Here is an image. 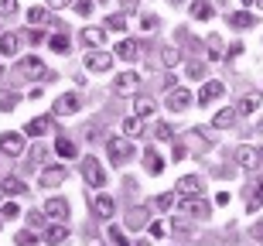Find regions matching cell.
Listing matches in <instances>:
<instances>
[{
  "mask_svg": "<svg viewBox=\"0 0 263 246\" xmlns=\"http://www.w3.org/2000/svg\"><path fill=\"white\" fill-rule=\"evenodd\" d=\"M256 150H260V161H263V147H256Z\"/></svg>",
  "mask_w": 263,
  "mask_h": 246,
  "instance_id": "cell-47",
  "label": "cell"
},
{
  "mask_svg": "<svg viewBox=\"0 0 263 246\" xmlns=\"http://www.w3.org/2000/svg\"><path fill=\"white\" fill-rule=\"evenodd\" d=\"M21 216V205L17 202H7V205H4V219H17Z\"/></svg>",
  "mask_w": 263,
  "mask_h": 246,
  "instance_id": "cell-37",
  "label": "cell"
},
{
  "mask_svg": "<svg viewBox=\"0 0 263 246\" xmlns=\"http://www.w3.org/2000/svg\"><path fill=\"white\" fill-rule=\"evenodd\" d=\"M117 59H123V62H134V59H140V45L137 41H120L117 45Z\"/></svg>",
  "mask_w": 263,
  "mask_h": 246,
  "instance_id": "cell-11",
  "label": "cell"
},
{
  "mask_svg": "<svg viewBox=\"0 0 263 246\" xmlns=\"http://www.w3.org/2000/svg\"><path fill=\"white\" fill-rule=\"evenodd\" d=\"M219 48H222V41H219V38L212 34V38H209V51H212L209 59H222V55H219Z\"/></svg>",
  "mask_w": 263,
  "mask_h": 246,
  "instance_id": "cell-39",
  "label": "cell"
},
{
  "mask_svg": "<svg viewBox=\"0 0 263 246\" xmlns=\"http://www.w3.org/2000/svg\"><path fill=\"white\" fill-rule=\"evenodd\" d=\"M256 4H260V10H263V0H256Z\"/></svg>",
  "mask_w": 263,
  "mask_h": 246,
  "instance_id": "cell-49",
  "label": "cell"
},
{
  "mask_svg": "<svg viewBox=\"0 0 263 246\" xmlns=\"http://www.w3.org/2000/svg\"><path fill=\"white\" fill-rule=\"evenodd\" d=\"M17 48H21L17 34H0V55H17Z\"/></svg>",
  "mask_w": 263,
  "mask_h": 246,
  "instance_id": "cell-18",
  "label": "cell"
},
{
  "mask_svg": "<svg viewBox=\"0 0 263 246\" xmlns=\"http://www.w3.org/2000/svg\"><path fill=\"white\" fill-rule=\"evenodd\" d=\"M233 120H236L233 109H219V113H215V120H212V127L215 130H226V127H233Z\"/></svg>",
  "mask_w": 263,
  "mask_h": 246,
  "instance_id": "cell-22",
  "label": "cell"
},
{
  "mask_svg": "<svg viewBox=\"0 0 263 246\" xmlns=\"http://www.w3.org/2000/svg\"><path fill=\"white\" fill-rule=\"evenodd\" d=\"M103 38H106V31H103V28H86V31H82V41H86L89 48H99Z\"/></svg>",
  "mask_w": 263,
  "mask_h": 246,
  "instance_id": "cell-16",
  "label": "cell"
},
{
  "mask_svg": "<svg viewBox=\"0 0 263 246\" xmlns=\"http://www.w3.org/2000/svg\"><path fill=\"white\" fill-rule=\"evenodd\" d=\"M0 154H7V158H17L24 154V134H0Z\"/></svg>",
  "mask_w": 263,
  "mask_h": 246,
  "instance_id": "cell-1",
  "label": "cell"
},
{
  "mask_svg": "<svg viewBox=\"0 0 263 246\" xmlns=\"http://www.w3.org/2000/svg\"><path fill=\"white\" fill-rule=\"evenodd\" d=\"M256 161H260V150H256V147H236V164L256 167Z\"/></svg>",
  "mask_w": 263,
  "mask_h": 246,
  "instance_id": "cell-12",
  "label": "cell"
},
{
  "mask_svg": "<svg viewBox=\"0 0 263 246\" xmlns=\"http://www.w3.org/2000/svg\"><path fill=\"white\" fill-rule=\"evenodd\" d=\"M76 109H79V96L68 92V96H59V103H55V117H72Z\"/></svg>",
  "mask_w": 263,
  "mask_h": 246,
  "instance_id": "cell-7",
  "label": "cell"
},
{
  "mask_svg": "<svg viewBox=\"0 0 263 246\" xmlns=\"http://www.w3.org/2000/svg\"><path fill=\"white\" fill-rule=\"evenodd\" d=\"M109 65H113V55H103V51H92L86 59V69L89 72H106Z\"/></svg>",
  "mask_w": 263,
  "mask_h": 246,
  "instance_id": "cell-8",
  "label": "cell"
},
{
  "mask_svg": "<svg viewBox=\"0 0 263 246\" xmlns=\"http://www.w3.org/2000/svg\"><path fill=\"white\" fill-rule=\"evenodd\" d=\"M4 192H10V195H24L28 188H24V181H21V178H7V181H4Z\"/></svg>",
  "mask_w": 263,
  "mask_h": 246,
  "instance_id": "cell-30",
  "label": "cell"
},
{
  "mask_svg": "<svg viewBox=\"0 0 263 246\" xmlns=\"http://www.w3.org/2000/svg\"><path fill=\"white\" fill-rule=\"evenodd\" d=\"M137 246H151V239H140V243H137Z\"/></svg>",
  "mask_w": 263,
  "mask_h": 246,
  "instance_id": "cell-46",
  "label": "cell"
},
{
  "mask_svg": "<svg viewBox=\"0 0 263 246\" xmlns=\"http://www.w3.org/2000/svg\"><path fill=\"white\" fill-rule=\"evenodd\" d=\"M109 239H113L117 246H130V243H127V236H123V229H117V226L109 229Z\"/></svg>",
  "mask_w": 263,
  "mask_h": 246,
  "instance_id": "cell-36",
  "label": "cell"
},
{
  "mask_svg": "<svg viewBox=\"0 0 263 246\" xmlns=\"http://www.w3.org/2000/svg\"><path fill=\"white\" fill-rule=\"evenodd\" d=\"M256 106H260V92H250V96H243V99H239V113H243V117L256 113Z\"/></svg>",
  "mask_w": 263,
  "mask_h": 246,
  "instance_id": "cell-20",
  "label": "cell"
},
{
  "mask_svg": "<svg viewBox=\"0 0 263 246\" xmlns=\"http://www.w3.org/2000/svg\"><path fill=\"white\" fill-rule=\"evenodd\" d=\"M82 175H86L89 185H96V188L106 185V171L96 164V158H86V161H82Z\"/></svg>",
  "mask_w": 263,
  "mask_h": 246,
  "instance_id": "cell-2",
  "label": "cell"
},
{
  "mask_svg": "<svg viewBox=\"0 0 263 246\" xmlns=\"http://www.w3.org/2000/svg\"><path fill=\"white\" fill-rule=\"evenodd\" d=\"M256 192H263V185H260V188H256Z\"/></svg>",
  "mask_w": 263,
  "mask_h": 246,
  "instance_id": "cell-50",
  "label": "cell"
},
{
  "mask_svg": "<svg viewBox=\"0 0 263 246\" xmlns=\"http://www.w3.org/2000/svg\"><path fill=\"white\" fill-rule=\"evenodd\" d=\"M222 92H226V86H222V82H205V86H202V92H198V103L205 106V103H212V99H219Z\"/></svg>",
  "mask_w": 263,
  "mask_h": 246,
  "instance_id": "cell-10",
  "label": "cell"
},
{
  "mask_svg": "<svg viewBox=\"0 0 263 246\" xmlns=\"http://www.w3.org/2000/svg\"><path fill=\"white\" fill-rule=\"evenodd\" d=\"M21 69L28 72V75H45V65H41V59H34V55L21 62Z\"/></svg>",
  "mask_w": 263,
  "mask_h": 246,
  "instance_id": "cell-26",
  "label": "cell"
},
{
  "mask_svg": "<svg viewBox=\"0 0 263 246\" xmlns=\"http://www.w3.org/2000/svg\"><path fill=\"white\" fill-rule=\"evenodd\" d=\"M157 28V17L154 14H144V31H154Z\"/></svg>",
  "mask_w": 263,
  "mask_h": 246,
  "instance_id": "cell-43",
  "label": "cell"
},
{
  "mask_svg": "<svg viewBox=\"0 0 263 246\" xmlns=\"http://www.w3.org/2000/svg\"><path fill=\"white\" fill-rule=\"evenodd\" d=\"M72 0H48V7H55V10H62V7H68Z\"/></svg>",
  "mask_w": 263,
  "mask_h": 246,
  "instance_id": "cell-45",
  "label": "cell"
},
{
  "mask_svg": "<svg viewBox=\"0 0 263 246\" xmlns=\"http://www.w3.org/2000/svg\"><path fill=\"white\" fill-rule=\"evenodd\" d=\"M10 106H17V92H4L0 96V109H10Z\"/></svg>",
  "mask_w": 263,
  "mask_h": 246,
  "instance_id": "cell-34",
  "label": "cell"
},
{
  "mask_svg": "<svg viewBox=\"0 0 263 246\" xmlns=\"http://www.w3.org/2000/svg\"><path fill=\"white\" fill-rule=\"evenodd\" d=\"M0 14H4V17L17 14V0H0Z\"/></svg>",
  "mask_w": 263,
  "mask_h": 246,
  "instance_id": "cell-33",
  "label": "cell"
},
{
  "mask_svg": "<svg viewBox=\"0 0 263 246\" xmlns=\"http://www.w3.org/2000/svg\"><path fill=\"white\" fill-rule=\"evenodd\" d=\"M164 233H167V226H164V222H154V226H151V236H154V239H161Z\"/></svg>",
  "mask_w": 263,
  "mask_h": 246,
  "instance_id": "cell-42",
  "label": "cell"
},
{
  "mask_svg": "<svg viewBox=\"0 0 263 246\" xmlns=\"http://www.w3.org/2000/svg\"><path fill=\"white\" fill-rule=\"evenodd\" d=\"M45 216L55 219V222L68 219V202H65V198H48V202H45Z\"/></svg>",
  "mask_w": 263,
  "mask_h": 246,
  "instance_id": "cell-4",
  "label": "cell"
},
{
  "mask_svg": "<svg viewBox=\"0 0 263 246\" xmlns=\"http://www.w3.org/2000/svg\"><path fill=\"white\" fill-rule=\"evenodd\" d=\"M178 209H181V212H195V216H209V202H202L198 195L178 198Z\"/></svg>",
  "mask_w": 263,
  "mask_h": 246,
  "instance_id": "cell-6",
  "label": "cell"
},
{
  "mask_svg": "<svg viewBox=\"0 0 263 246\" xmlns=\"http://www.w3.org/2000/svg\"><path fill=\"white\" fill-rule=\"evenodd\" d=\"M24 134H28V137H41V134H48V120H45V117L31 120L28 127H24Z\"/></svg>",
  "mask_w": 263,
  "mask_h": 246,
  "instance_id": "cell-23",
  "label": "cell"
},
{
  "mask_svg": "<svg viewBox=\"0 0 263 246\" xmlns=\"http://www.w3.org/2000/svg\"><path fill=\"white\" fill-rule=\"evenodd\" d=\"M103 24H106L109 31H123V28H127V14H109Z\"/></svg>",
  "mask_w": 263,
  "mask_h": 246,
  "instance_id": "cell-28",
  "label": "cell"
},
{
  "mask_svg": "<svg viewBox=\"0 0 263 246\" xmlns=\"http://www.w3.org/2000/svg\"><path fill=\"white\" fill-rule=\"evenodd\" d=\"M137 82H140V79H137V72H123V75L117 79V92H127V96H130V92L137 89Z\"/></svg>",
  "mask_w": 263,
  "mask_h": 246,
  "instance_id": "cell-15",
  "label": "cell"
},
{
  "mask_svg": "<svg viewBox=\"0 0 263 246\" xmlns=\"http://www.w3.org/2000/svg\"><path fill=\"white\" fill-rule=\"evenodd\" d=\"M144 167L151 171V175H161V171H164V161H161V154L147 150V154H144Z\"/></svg>",
  "mask_w": 263,
  "mask_h": 246,
  "instance_id": "cell-19",
  "label": "cell"
},
{
  "mask_svg": "<svg viewBox=\"0 0 263 246\" xmlns=\"http://www.w3.org/2000/svg\"><path fill=\"white\" fill-rule=\"evenodd\" d=\"M215 10H212V4H205V0H192V17L195 21H209Z\"/></svg>",
  "mask_w": 263,
  "mask_h": 246,
  "instance_id": "cell-17",
  "label": "cell"
},
{
  "mask_svg": "<svg viewBox=\"0 0 263 246\" xmlns=\"http://www.w3.org/2000/svg\"><path fill=\"white\" fill-rule=\"evenodd\" d=\"M45 239H48V243H65V239H68V229L62 226V222H55V226H48Z\"/></svg>",
  "mask_w": 263,
  "mask_h": 246,
  "instance_id": "cell-21",
  "label": "cell"
},
{
  "mask_svg": "<svg viewBox=\"0 0 263 246\" xmlns=\"http://www.w3.org/2000/svg\"><path fill=\"white\" fill-rule=\"evenodd\" d=\"M157 140H171V127L161 123V127H157Z\"/></svg>",
  "mask_w": 263,
  "mask_h": 246,
  "instance_id": "cell-44",
  "label": "cell"
},
{
  "mask_svg": "<svg viewBox=\"0 0 263 246\" xmlns=\"http://www.w3.org/2000/svg\"><path fill=\"white\" fill-rule=\"evenodd\" d=\"M123 134H130V137H140V134H144V117H130L127 123H123Z\"/></svg>",
  "mask_w": 263,
  "mask_h": 246,
  "instance_id": "cell-25",
  "label": "cell"
},
{
  "mask_svg": "<svg viewBox=\"0 0 263 246\" xmlns=\"http://www.w3.org/2000/svg\"><path fill=\"white\" fill-rule=\"evenodd\" d=\"M229 24H233V28H250V24H253V14L236 10V14H229Z\"/></svg>",
  "mask_w": 263,
  "mask_h": 246,
  "instance_id": "cell-27",
  "label": "cell"
},
{
  "mask_svg": "<svg viewBox=\"0 0 263 246\" xmlns=\"http://www.w3.org/2000/svg\"><path fill=\"white\" fill-rule=\"evenodd\" d=\"M51 48L55 51H68V38L65 34H55V38H51Z\"/></svg>",
  "mask_w": 263,
  "mask_h": 246,
  "instance_id": "cell-38",
  "label": "cell"
},
{
  "mask_svg": "<svg viewBox=\"0 0 263 246\" xmlns=\"http://www.w3.org/2000/svg\"><path fill=\"white\" fill-rule=\"evenodd\" d=\"M92 209H96V216H99V219H113V198H109V195L92 198Z\"/></svg>",
  "mask_w": 263,
  "mask_h": 246,
  "instance_id": "cell-13",
  "label": "cell"
},
{
  "mask_svg": "<svg viewBox=\"0 0 263 246\" xmlns=\"http://www.w3.org/2000/svg\"><path fill=\"white\" fill-rule=\"evenodd\" d=\"M55 150H59L62 158H76V144H72V140H65V137L55 140Z\"/></svg>",
  "mask_w": 263,
  "mask_h": 246,
  "instance_id": "cell-29",
  "label": "cell"
},
{
  "mask_svg": "<svg viewBox=\"0 0 263 246\" xmlns=\"http://www.w3.org/2000/svg\"><path fill=\"white\" fill-rule=\"evenodd\" d=\"M178 59H181V55H178L175 48H164V51H161V62H164V65H178Z\"/></svg>",
  "mask_w": 263,
  "mask_h": 246,
  "instance_id": "cell-32",
  "label": "cell"
},
{
  "mask_svg": "<svg viewBox=\"0 0 263 246\" xmlns=\"http://www.w3.org/2000/svg\"><path fill=\"white\" fill-rule=\"evenodd\" d=\"M127 154H130V144L123 137H113V140H109V158H113V161H123Z\"/></svg>",
  "mask_w": 263,
  "mask_h": 246,
  "instance_id": "cell-14",
  "label": "cell"
},
{
  "mask_svg": "<svg viewBox=\"0 0 263 246\" xmlns=\"http://www.w3.org/2000/svg\"><path fill=\"white\" fill-rule=\"evenodd\" d=\"M171 202H175V195H171V192H164V195H157V209H167Z\"/></svg>",
  "mask_w": 263,
  "mask_h": 246,
  "instance_id": "cell-41",
  "label": "cell"
},
{
  "mask_svg": "<svg viewBox=\"0 0 263 246\" xmlns=\"http://www.w3.org/2000/svg\"><path fill=\"white\" fill-rule=\"evenodd\" d=\"M68 175V167L59 164V167H48V171H41V188H55L62 181V178Z\"/></svg>",
  "mask_w": 263,
  "mask_h": 246,
  "instance_id": "cell-9",
  "label": "cell"
},
{
  "mask_svg": "<svg viewBox=\"0 0 263 246\" xmlns=\"http://www.w3.org/2000/svg\"><path fill=\"white\" fill-rule=\"evenodd\" d=\"M17 246H34V233H17Z\"/></svg>",
  "mask_w": 263,
  "mask_h": 246,
  "instance_id": "cell-40",
  "label": "cell"
},
{
  "mask_svg": "<svg viewBox=\"0 0 263 246\" xmlns=\"http://www.w3.org/2000/svg\"><path fill=\"white\" fill-rule=\"evenodd\" d=\"M76 14L89 17V14H92V0H76Z\"/></svg>",
  "mask_w": 263,
  "mask_h": 246,
  "instance_id": "cell-35",
  "label": "cell"
},
{
  "mask_svg": "<svg viewBox=\"0 0 263 246\" xmlns=\"http://www.w3.org/2000/svg\"><path fill=\"white\" fill-rule=\"evenodd\" d=\"M167 106L175 109V113H178V109H188V106H192V92H188V89H181V86L171 89V92H167Z\"/></svg>",
  "mask_w": 263,
  "mask_h": 246,
  "instance_id": "cell-5",
  "label": "cell"
},
{
  "mask_svg": "<svg viewBox=\"0 0 263 246\" xmlns=\"http://www.w3.org/2000/svg\"><path fill=\"white\" fill-rule=\"evenodd\" d=\"M134 109H137V117H151V113H154V99L151 96H137V103H134Z\"/></svg>",
  "mask_w": 263,
  "mask_h": 246,
  "instance_id": "cell-24",
  "label": "cell"
},
{
  "mask_svg": "<svg viewBox=\"0 0 263 246\" xmlns=\"http://www.w3.org/2000/svg\"><path fill=\"white\" fill-rule=\"evenodd\" d=\"M28 21H31V24H45V21H48V10H45V7H31Z\"/></svg>",
  "mask_w": 263,
  "mask_h": 246,
  "instance_id": "cell-31",
  "label": "cell"
},
{
  "mask_svg": "<svg viewBox=\"0 0 263 246\" xmlns=\"http://www.w3.org/2000/svg\"><path fill=\"white\" fill-rule=\"evenodd\" d=\"M243 4H256V0H243Z\"/></svg>",
  "mask_w": 263,
  "mask_h": 246,
  "instance_id": "cell-48",
  "label": "cell"
},
{
  "mask_svg": "<svg viewBox=\"0 0 263 246\" xmlns=\"http://www.w3.org/2000/svg\"><path fill=\"white\" fill-rule=\"evenodd\" d=\"M175 192L181 198H192V195H202V178L198 175H185V178H178V185H175Z\"/></svg>",
  "mask_w": 263,
  "mask_h": 246,
  "instance_id": "cell-3",
  "label": "cell"
}]
</instances>
